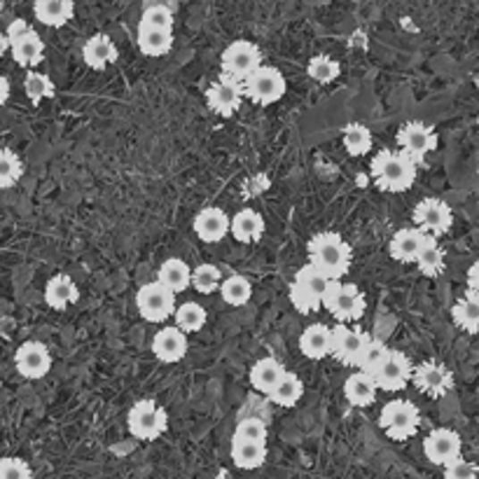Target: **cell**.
<instances>
[{"label":"cell","mask_w":479,"mask_h":479,"mask_svg":"<svg viewBox=\"0 0 479 479\" xmlns=\"http://www.w3.org/2000/svg\"><path fill=\"white\" fill-rule=\"evenodd\" d=\"M24 173L21 159L10 147H0V189L14 188Z\"/></svg>","instance_id":"cell-41"},{"label":"cell","mask_w":479,"mask_h":479,"mask_svg":"<svg viewBox=\"0 0 479 479\" xmlns=\"http://www.w3.org/2000/svg\"><path fill=\"white\" fill-rule=\"evenodd\" d=\"M479 467L475 463L466 461V458H456L454 463L444 466V479H477Z\"/></svg>","instance_id":"cell-47"},{"label":"cell","mask_w":479,"mask_h":479,"mask_svg":"<svg viewBox=\"0 0 479 479\" xmlns=\"http://www.w3.org/2000/svg\"><path fill=\"white\" fill-rule=\"evenodd\" d=\"M188 334L181 332L176 325L159 330V332L155 334V340H152V353L157 356V360H162V363L166 365L181 363V360L188 356Z\"/></svg>","instance_id":"cell-18"},{"label":"cell","mask_w":479,"mask_h":479,"mask_svg":"<svg viewBox=\"0 0 479 479\" xmlns=\"http://www.w3.org/2000/svg\"><path fill=\"white\" fill-rule=\"evenodd\" d=\"M262 63V52L260 47L250 40H234L225 47L223 56H220V68H223V75L225 78L237 80V82H243L246 78L257 71Z\"/></svg>","instance_id":"cell-7"},{"label":"cell","mask_w":479,"mask_h":479,"mask_svg":"<svg viewBox=\"0 0 479 479\" xmlns=\"http://www.w3.org/2000/svg\"><path fill=\"white\" fill-rule=\"evenodd\" d=\"M309 265L330 281H341L351 269L353 253L351 246L337 234V231H318L307 243Z\"/></svg>","instance_id":"cell-1"},{"label":"cell","mask_w":479,"mask_h":479,"mask_svg":"<svg viewBox=\"0 0 479 479\" xmlns=\"http://www.w3.org/2000/svg\"><path fill=\"white\" fill-rule=\"evenodd\" d=\"M14 367L24 379H43L52 370V356L43 341H24L14 353Z\"/></svg>","instance_id":"cell-15"},{"label":"cell","mask_w":479,"mask_h":479,"mask_svg":"<svg viewBox=\"0 0 479 479\" xmlns=\"http://www.w3.org/2000/svg\"><path fill=\"white\" fill-rule=\"evenodd\" d=\"M395 140H398V147H400L402 155L412 159L416 166H419L421 162H425V157L437 147L435 129L419 120L402 124V127L398 129V134H395Z\"/></svg>","instance_id":"cell-9"},{"label":"cell","mask_w":479,"mask_h":479,"mask_svg":"<svg viewBox=\"0 0 479 479\" xmlns=\"http://www.w3.org/2000/svg\"><path fill=\"white\" fill-rule=\"evenodd\" d=\"M80 299V288L71 276L66 273H59V276H52L45 285V302L56 311H63L68 307H73Z\"/></svg>","instance_id":"cell-24"},{"label":"cell","mask_w":479,"mask_h":479,"mask_svg":"<svg viewBox=\"0 0 479 479\" xmlns=\"http://www.w3.org/2000/svg\"><path fill=\"white\" fill-rule=\"evenodd\" d=\"M307 75H309L314 82L318 85H330L334 80L341 75V66L340 61L330 59L328 55H318L309 61V66H307Z\"/></svg>","instance_id":"cell-40"},{"label":"cell","mask_w":479,"mask_h":479,"mask_svg":"<svg viewBox=\"0 0 479 479\" xmlns=\"http://www.w3.org/2000/svg\"><path fill=\"white\" fill-rule=\"evenodd\" d=\"M75 14V5L71 0H38L33 3V17L49 29L66 26Z\"/></svg>","instance_id":"cell-25"},{"label":"cell","mask_w":479,"mask_h":479,"mask_svg":"<svg viewBox=\"0 0 479 479\" xmlns=\"http://www.w3.org/2000/svg\"><path fill=\"white\" fill-rule=\"evenodd\" d=\"M461 435L451 428H435L424 440V454L433 466H450L456 458H461Z\"/></svg>","instance_id":"cell-14"},{"label":"cell","mask_w":479,"mask_h":479,"mask_svg":"<svg viewBox=\"0 0 479 479\" xmlns=\"http://www.w3.org/2000/svg\"><path fill=\"white\" fill-rule=\"evenodd\" d=\"M414 227L419 231H424L425 237H442L454 225V211L447 201L435 199V197H428V199H421L412 213Z\"/></svg>","instance_id":"cell-10"},{"label":"cell","mask_w":479,"mask_h":479,"mask_svg":"<svg viewBox=\"0 0 479 479\" xmlns=\"http://www.w3.org/2000/svg\"><path fill=\"white\" fill-rule=\"evenodd\" d=\"M451 318L463 332L467 334H477L479 332V298L473 295V292H467L463 295L458 302L451 307Z\"/></svg>","instance_id":"cell-32"},{"label":"cell","mask_w":479,"mask_h":479,"mask_svg":"<svg viewBox=\"0 0 479 479\" xmlns=\"http://www.w3.org/2000/svg\"><path fill=\"white\" fill-rule=\"evenodd\" d=\"M243 104V87L237 80L220 75L206 89V105L220 117H231Z\"/></svg>","instance_id":"cell-16"},{"label":"cell","mask_w":479,"mask_h":479,"mask_svg":"<svg viewBox=\"0 0 479 479\" xmlns=\"http://www.w3.org/2000/svg\"><path fill=\"white\" fill-rule=\"evenodd\" d=\"M7 40H10V52H13L14 61L21 68L38 66L45 56V43L43 38L38 36L36 30L26 24L24 19H14L13 24L5 30Z\"/></svg>","instance_id":"cell-8"},{"label":"cell","mask_w":479,"mask_h":479,"mask_svg":"<svg viewBox=\"0 0 479 479\" xmlns=\"http://www.w3.org/2000/svg\"><path fill=\"white\" fill-rule=\"evenodd\" d=\"M10 52V40H7L5 33H0V56H5Z\"/></svg>","instance_id":"cell-50"},{"label":"cell","mask_w":479,"mask_h":479,"mask_svg":"<svg viewBox=\"0 0 479 479\" xmlns=\"http://www.w3.org/2000/svg\"><path fill=\"white\" fill-rule=\"evenodd\" d=\"M290 302L299 314H315V311L323 307L321 299L315 298V295H311L307 288H302L298 281H292L290 283Z\"/></svg>","instance_id":"cell-45"},{"label":"cell","mask_w":479,"mask_h":479,"mask_svg":"<svg viewBox=\"0 0 479 479\" xmlns=\"http://www.w3.org/2000/svg\"><path fill=\"white\" fill-rule=\"evenodd\" d=\"M189 279H192V267L181 257H169L157 269V283L164 285L166 290L173 292V295L188 290Z\"/></svg>","instance_id":"cell-27"},{"label":"cell","mask_w":479,"mask_h":479,"mask_svg":"<svg viewBox=\"0 0 479 479\" xmlns=\"http://www.w3.org/2000/svg\"><path fill=\"white\" fill-rule=\"evenodd\" d=\"M140 55L146 56H164L173 47V30L162 29H147L139 24V36H136Z\"/></svg>","instance_id":"cell-29"},{"label":"cell","mask_w":479,"mask_h":479,"mask_svg":"<svg viewBox=\"0 0 479 479\" xmlns=\"http://www.w3.org/2000/svg\"><path fill=\"white\" fill-rule=\"evenodd\" d=\"M412 383L428 398H444L454 391V374L447 365L437 360H425L412 372Z\"/></svg>","instance_id":"cell-13"},{"label":"cell","mask_w":479,"mask_h":479,"mask_svg":"<svg viewBox=\"0 0 479 479\" xmlns=\"http://www.w3.org/2000/svg\"><path fill=\"white\" fill-rule=\"evenodd\" d=\"M243 97H248L257 105H273L285 97L288 82L279 68L260 66L250 78L241 82Z\"/></svg>","instance_id":"cell-6"},{"label":"cell","mask_w":479,"mask_h":479,"mask_svg":"<svg viewBox=\"0 0 479 479\" xmlns=\"http://www.w3.org/2000/svg\"><path fill=\"white\" fill-rule=\"evenodd\" d=\"M467 292L479 298V260L473 262V267L467 269Z\"/></svg>","instance_id":"cell-48"},{"label":"cell","mask_w":479,"mask_h":479,"mask_svg":"<svg viewBox=\"0 0 479 479\" xmlns=\"http://www.w3.org/2000/svg\"><path fill=\"white\" fill-rule=\"evenodd\" d=\"M220 283H223V273L211 262H201L199 267L192 269L189 285L201 295H213L215 290H220Z\"/></svg>","instance_id":"cell-38"},{"label":"cell","mask_w":479,"mask_h":479,"mask_svg":"<svg viewBox=\"0 0 479 479\" xmlns=\"http://www.w3.org/2000/svg\"><path fill=\"white\" fill-rule=\"evenodd\" d=\"M0 479H33V470L24 458L5 456L0 458Z\"/></svg>","instance_id":"cell-46"},{"label":"cell","mask_w":479,"mask_h":479,"mask_svg":"<svg viewBox=\"0 0 479 479\" xmlns=\"http://www.w3.org/2000/svg\"><path fill=\"white\" fill-rule=\"evenodd\" d=\"M136 309L147 323H164L176 314V295L152 281L136 292Z\"/></svg>","instance_id":"cell-11"},{"label":"cell","mask_w":479,"mask_h":479,"mask_svg":"<svg viewBox=\"0 0 479 479\" xmlns=\"http://www.w3.org/2000/svg\"><path fill=\"white\" fill-rule=\"evenodd\" d=\"M341 140H344V150L351 157H365L372 150V131L365 124H360V122H351L344 129Z\"/></svg>","instance_id":"cell-35"},{"label":"cell","mask_w":479,"mask_h":479,"mask_svg":"<svg viewBox=\"0 0 479 479\" xmlns=\"http://www.w3.org/2000/svg\"><path fill=\"white\" fill-rule=\"evenodd\" d=\"M299 351L309 360L328 358L332 353V328L323 325V323H314L309 328H304V332L299 334Z\"/></svg>","instance_id":"cell-21"},{"label":"cell","mask_w":479,"mask_h":479,"mask_svg":"<svg viewBox=\"0 0 479 479\" xmlns=\"http://www.w3.org/2000/svg\"><path fill=\"white\" fill-rule=\"evenodd\" d=\"M421 425V412L419 407L414 405L412 400H405V398H395L389 405H383L382 414H379V428L386 433V437L391 440H409V437L416 435Z\"/></svg>","instance_id":"cell-3"},{"label":"cell","mask_w":479,"mask_h":479,"mask_svg":"<svg viewBox=\"0 0 479 479\" xmlns=\"http://www.w3.org/2000/svg\"><path fill=\"white\" fill-rule=\"evenodd\" d=\"M7 98H10V82L0 75V108L7 104Z\"/></svg>","instance_id":"cell-49"},{"label":"cell","mask_w":479,"mask_h":479,"mask_svg":"<svg viewBox=\"0 0 479 479\" xmlns=\"http://www.w3.org/2000/svg\"><path fill=\"white\" fill-rule=\"evenodd\" d=\"M386 356H389V346L383 344L382 340H374V337L367 334V340H365V346L363 351H360L356 367H358V372H365V374L372 376L376 372V367L383 363Z\"/></svg>","instance_id":"cell-37"},{"label":"cell","mask_w":479,"mask_h":479,"mask_svg":"<svg viewBox=\"0 0 479 479\" xmlns=\"http://www.w3.org/2000/svg\"><path fill=\"white\" fill-rule=\"evenodd\" d=\"M323 307L332 314V318H337V323H351L360 321L367 309V302H365V295L358 285L351 283V281H334L330 285L328 295L323 298Z\"/></svg>","instance_id":"cell-4"},{"label":"cell","mask_w":479,"mask_h":479,"mask_svg":"<svg viewBox=\"0 0 479 479\" xmlns=\"http://www.w3.org/2000/svg\"><path fill=\"white\" fill-rule=\"evenodd\" d=\"M127 428L136 440H159L169 431V414L159 402L139 400L127 414Z\"/></svg>","instance_id":"cell-5"},{"label":"cell","mask_w":479,"mask_h":479,"mask_svg":"<svg viewBox=\"0 0 479 479\" xmlns=\"http://www.w3.org/2000/svg\"><path fill=\"white\" fill-rule=\"evenodd\" d=\"M265 218L253 208H241V211L230 218V234L239 243H255L265 237Z\"/></svg>","instance_id":"cell-22"},{"label":"cell","mask_w":479,"mask_h":479,"mask_svg":"<svg viewBox=\"0 0 479 479\" xmlns=\"http://www.w3.org/2000/svg\"><path fill=\"white\" fill-rule=\"evenodd\" d=\"M285 367L281 360L276 358H260L257 363L250 367V386H253L257 393H265L269 395L276 386H279V382L283 379L285 374Z\"/></svg>","instance_id":"cell-26"},{"label":"cell","mask_w":479,"mask_h":479,"mask_svg":"<svg viewBox=\"0 0 479 479\" xmlns=\"http://www.w3.org/2000/svg\"><path fill=\"white\" fill-rule=\"evenodd\" d=\"M173 321H176V328L181 332H199L206 325V309L197 302H185L181 307H176Z\"/></svg>","instance_id":"cell-36"},{"label":"cell","mask_w":479,"mask_h":479,"mask_svg":"<svg viewBox=\"0 0 479 479\" xmlns=\"http://www.w3.org/2000/svg\"><path fill=\"white\" fill-rule=\"evenodd\" d=\"M295 281H298L302 288H307L311 295H315V298L321 299V302H323V298L328 295L330 285L334 283V281H330L325 273H321L315 267H311L309 262H307L304 267H299V272L295 273Z\"/></svg>","instance_id":"cell-39"},{"label":"cell","mask_w":479,"mask_h":479,"mask_svg":"<svg viewBox=\"0 0 479 479\" xmlns=\"http://www.w3.org/2000/svg\"><path fill=\"white\" fill-rule=\"evenodd\" d=\"M477 129H479V117H477Z\"/></svg>","instance_id":"cell-51"},{"label":"cell","mask_w":479,"mask_h":479,"mask_svg":"<svg viewBox=\"0 0 479 479\" xmlns=\"http://www.w3.org/2000/svg\"><path fill=\"white\" fill-rule=\"evenodd\" d=\"M82 59H85V63L91 71H105V68L113 66V63L120 59V49H117L113 38L104 36V33H97V36H91L85 43V47H82Z\"/></svg>","instance_id":"cell-20"},{"label":"cell","mask_w":479,"mask_h":479,"mask_svg":"<svg viewBox=\"0 0 479 479\" xmlns=\"http://www.w3.org/2000/svg\"><path fill=\"white\" fill-rule=\"evenodd\" d=\"M140 26H147V29L173 30V7L164 5V3H150V5L143 10Z\"/></svg>","instance_id":"cell-44"},{"label":"cell","mask_w":479,"mask_h":479,"mask_svg":"<svg viewBox=\"0 0 479 479\" xmlns=\"http://www.w3.org/2000/svg\"><path fill=\"white\" fill-rule=\"evenodd\" d=\"M267 424L257 416H246V419L239 421L237 431L231 440H239V442H253V444H267Z\"/></svg>","instance_id":"cell-42"},{"label":"cell","mask_w":479,"mask_h":479,"mask_svg":"<svg viewBox=\"0 0 479 479\" xmlns=\"http://www.w3.org/2000/svg\"><path fill=\"white\" fill-rule=\"evenodd\" d=\"M414 265H416V269H419L424 276H428V279H437V276L447 269V255H444L442 246L437 243V239L425 237L424 248L416 255Z\"/></svg>","instance_id":"cell-30"},{"label":"cell","mask_w":479,"mask_h":479,"mask_svg":"<svg viewBox=\"0 0 479 479\" xmlns=\"http://www.w3.org/2000/svg\"><path fill=\"white\" fill-rule=\"evenodd\" d=\"M267 461V444L239 442L231 440V463L239 470H257Z\"/></svg>","instance_id":"cell-31"},{"label":"cell","mask_w":479,"mask_h":479,"mask_svg":"<svg viewBox=\"0 0 479 479\" xmlns=\"http://www.w3.org/2000/svg\"><path fill=\"white\" fill-rule=\"evenodd\" d=\"M477 171H479V169H477Z\"/></svg>","instance_id":"cell-52"},{"label":"cell","mask_w":479,"mask_h":479,"mask_svg":"<svg viewBox=\"0 0 479 479\" xmlns=\"http://www.w3.org/2000/svg\"><path fill=\"white\" fill-rule=\"evenodd\" d=\"M414 365L412 360L407 358L402 351H393L389 349V356L383 358V363L376 367V372L372 374L374 379L376 389L386 391V393H398L412 382Z\"/></svg>","instance_id":"cell-12"},{"label":"cell","mask_w":479,"mask_h":479,"mask_svg":"<svg viewBox=\"0 0 479 479\" xmlns=\"http://www.w3.org/2000/svg\"><path fill=\"white\" fill-rule=\"evenodd\" d=\"M304 395V382L299 379L295 372H285L283 379L279 382V386L267 395L273 405L279 407H295Z\"/></svg>","instance_id":"cell-33"},{"label":"cell","mask_w":479,"mask_h":479,"mask_svg":"<svg viewBox=\"0 0 479 479\" xmlns=\"http://www.w3.org/2000/svg\"><path fill=\"white\" fill-rule=\"evenodd\" d=\"M192 227L201 241L218 243L230 234V215L218 206H206L197 213Z\"/></svg>","instance_id":"cell-19"},{"label":"cell","mask_w":479,"mask_h":479,"mask_svg":"<svg viewBox=\"0 0 479 479\" xmlns=\"http://www.w3.org/2000/svg\"><path fill=\"white\" fill-rule=\"evenodd\" d=\"M220 295H223V302L230 304V307H246L253 298V285L246 276L231 273L220 283Z\"/></svg>","instance_id":"cell-34"},{"label":"cell","mask_w":479,"mask_h":479,"mask_svg":"<svg viewBox=\"0 0 479 479\" xmlns=\"http://www.w3.org/2000/svg\"><path fill=\"white\" fill-rule=\"evenodd\" d=\"M376 389L374 379L365 372H356L344 382V398L351 402L353 407H370L376 400Z\"/></svg>","instance_id":"cell-28"},{"label":"cell","mask_w":479,"mask_h":479,"mask_svg":"<svg viewBox=\"0 0 479 479\" xmlns=\"http://www.w3.org/2000/svg\"><path fill=\"white\" fill-rule=\"evenodd\" d=\"M24 91L30 104L38 105L43 104L45 98L55 97V82H52L47 75L33 73V71H30V73L24 78Z\"/></svg>","instance_id":"cell-43"},{"label":"cell","mask_w":479,"mask_h":479,"mask_svg":"<svg viewBox=\"0 0 479 479\" xmlns=\"http://www.w3.org/2000/svg\"><path fill=\"white\" fill-rule=\"evenodd\" d=\"M370 176L379 189L400 195L416 181V164L400 150H379L372 157Z\"/></svg>","instance_id":"cell-2"},{"label":"cell","mask_w":479,"mask_h":479,"mask_svg":"<svg viewBox=\"0 0 479 479\" xmlns=\"http://www.w3.org/2000/svg\"><path fill=\"white\" fill-rule=\"evenodd\" d=\"M425 243V234L416 227H402L393 234L389 243V253L398 262H414Z\"/></svg>","instance_id":"cell-23"},{"label":"cell","mask_w":479,"mask_h":479,"mask_svg":"<svg viewBox=\"0 0 479 479\" xmlns=\"http://www.w3.org/2000/svg\"><path fill=\"white\" fill-rule=\"evenodd\" d=\"M365 340H367V334L363 330L349 328L344 323H337L332 328V353L330 356L340 360L341 365L356 367Z\"/></svg>","instance_id":"cell-17"}]
</instances>
